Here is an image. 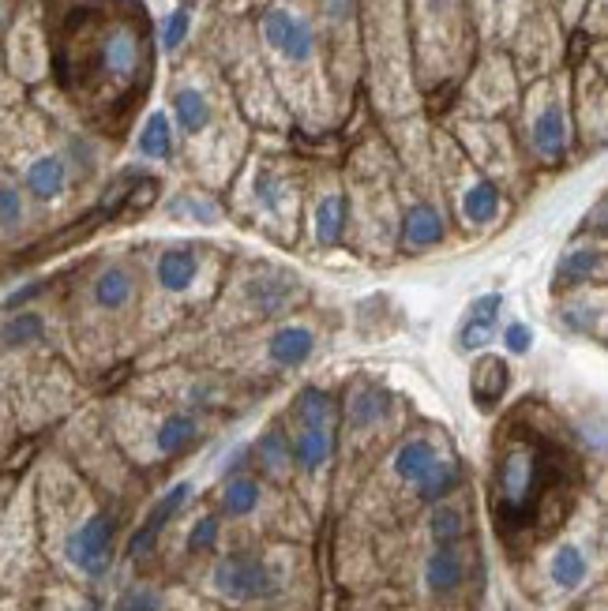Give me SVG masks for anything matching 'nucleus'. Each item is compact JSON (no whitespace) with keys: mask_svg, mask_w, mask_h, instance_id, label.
Returning a JSON list of instances; mask_svg holds the SVG:
<instances>
[{"mask_svg":"<svg viewBox=\"0 0 608 611\" xmlns=\"http://www.w3.org/2000/svg\"><path fill=\"white\" fill-rule=\"evenodd\" d=\"M349 225V203L342 192H327L316 199V214H312V233H316V244L335 247L342 244Z\"/></svg>","mask_w":608,"mask_h":611,"instance_id":"28","label":"nucleus"},{"mask_svg":"<svg viewBox=\"0 0 608 611\" xmlns=\"http://www.w3.org/2000/svg\"><path fill=\"white\" fill-rule=\"evenodd\" d=\"M252 446V465H260L263 473L271 476H286L293 470V451H290V428L282 424V420H274V424L263 428L260 435H255Z\"/></svg>","mask_w":608,"mask_h":611,"instance_id":"23","label":"nucleus"},{"mask_svg":"<svg viewBox=\"0 0 608 611\" xmlns=\"http://www.w3.org/2000/svg\"><path fill=\"white\" fill-rule=\"evenodd\" d=\"M211 586L222 600L233 604H252V600H271L279 593V575L268 559L252 556V551H230L214 562Z\"/></svg>","mask_w":608,"mask_h":611,"instance_id":"4","label":"nucleus"},{"mask_svg":"<svg viewBox=\"0 0 608 611\" xmlns=\"http://www.w3.org/2000/svg\"><path fill=\"white\" fill-rule=\"evenodd\" d=\"M319 338L308 323H282L268 338V360L282 371H297L316 357Z\"/></svg>","mask_w":608,"mask_h":611,"instance_id":"14","label":"nucleus"},{"mask_svg":"<svg viewBox=\"0 0 608 611\" xmlns=\"http://www.w3.org/2000/svg\"><path fill=\"white\" fill-rule=\"evenodd\" d=\"M338 446V428H308L297 424V432H290V451H293V470L301 473H319L331 465Z\"/></svg>","mask_w":608,"mask_h":611,"instance_id":"18","label":"nucleus"},{"mask_svg":"<svg viewBox=\"0 0 608 611\" xmlns=\"http://www.w3.org/2000/svg\"><path fill=\"white\" fill-rule=\"evenodd\" d=\"M260 499H263V484L255 481L252 473L226 476V484H222V514L226 518H249V514L260 510Z\"/></svg>","mask_w":608,"mask_h":611,"instance_id":"31","label":"nucleus"},{"mask_svg":"<svg viewBox=\"0 0 608 611\" xmlns=\"http://www.w3.org/2000/svg\"><path fill=\"white\" fill-rule=\"evenodd\" d=\"M462 476H465L462 462H454V457H440V462L429 470V476L417 484V499L429 503V507H436V503H448L451 495L462 488Z\"/></svg>","mask_w":608,"mask_h":611,"instance_id":"29","label":"nucleus"},{"mask_svg":"<svg viewBox=\"0 0 608 611\" xmlns=\"http://www.w3.org/2000/svg\"><path fill=\"white\" fill-rule=\"evenodd\" d=\"M293 420L308 428H338V402L319 387H308L293 402Z\"/></svg>","mask_w":608,"mask_h":611,"instance_id":"32","label":"nucleus"},{"mask_svg":"<svg viewBox=\"0 0 608 611\" xmlns=\"http://www.w3.org/2000/svg\"><path fill=\"white\" fill-rule=\"evenodd\" d=\"M448 236V222H443L440 207L436 203H410L402 210V222H398V244L406 252H429V247L443 244Z\"/></svg>","mask_w":608,"mask_h":611,"instance_id":"15","label":"nucleus"},{"mask_svg":"<svg viewBox=\"0 0 608 611\" xmlns=\"http://www.w3.org/2000/svg\"><path fill=\"white\" fill-rule=\"evenodd\" d=\"M244 301L260 319H274V315H286L301 301V282L286 271H260L244 282Z\"/></svg>","mask_w":608,"mask_h":611,"instance_id":"10","label":"nucleus"},{"mask_svg":"<svg viewBox=\"0 0 608 611\" xmlns=\"http://www.w3.org/2000/svg\"><path fill=\"white\" fill-rule=\"evenodd\" d=\"M218 540H222V518H218V514H203V518L188 529V551H192V556H211L218 548Z\"/></svg>","mask_w":608,"mask_h":611,"instance_id":"37","label":"nucleus"},{"mask_svg":"<svg viewBox=\"0 0 608 611\" xmlns=\"http://www.w3.org/2000/svg\"><path fill=\"white\" fill-rule=\"evenodd\" d=\"M203 278V252L196 244H169L161 247L155 263V282L166 297H188Z\"/></svg>","mask_w":608,"mask_h":611,"instance_id":"9","label":"nucleus"},{"mask_svg":"<svg viewBox=\"0 0 608 611\" xmlns=\"http://www.w3.org/2000/svg\"><path fill=\"white\" fill-rule=\"evenodd\" d=\"M492 4H507V0H492Z\"/></svg>","mask_w":608,"mask_h":611,"instance_id":"41","label":"nucleus"},{"mask_svg":"<svg viewBox=\"0 0 608 611\" xmlns=\"http://www.w3.org/2000/svg\"><path fill=\"white\" fill-rule=\"evenodd\" d=\"M56 556L72 575L102 581L117 559V514L113 510H87L83 518L64 525L56 537Z\"/></svg>","mask_w":608,"mask_h":611,"instance_id":"3","label":"nucleus"},{"mask_svg":"<svg viewBox=\"0 0 608 611\" xmlns=\"http://www.w3.org/2000/svg\"><path fill=\"white\" fill-rule=\"evenodd\" d=\"M387 409H391V390L379 387V383H357L346 394V420H349V428H357V432L376 428L379 420L387 417Z\"/></svg>","mask_w":608,"mask_h":611,"instance_id":"24","label":"nucleus"},{"mask_svg":"<svg viewBox=\"0 0 608 611\" xmlns=\"http://www.w3.org/2000/svg\"><path fill=\"white\" fill-rule=\"evenodd\" d=\"M548 578H553V586L559 593H575V589H583L586 578H590V556L572 540L559 544L553 551V559H548Z\"/></svg>","mask_w":608,"mask_h":611,"instance_id":"27","label":"nucleus"},{"mask_svg":"<svg viewBox=\"0 0 608 611\" xmlns=\"http://www.w3.org/2000/svg\"><path fill=\"white\" fill-rule=\"evenodd\" d=\"M45 334H50V323L34 308H4V315H0V352L38 349Z\"/></svg>","mask_w":608,"mask_h":611,"instance_id":"19","label":"nucleus"},{"mask_svg":"<svg viewBox=\"0 0 608 611\" xmlns=\"http://www.w3.org/2000/svg\"><path fill=\"white\" fill-rule=\"evenodd\" d=\"M500 341L511 357H526V352L534 349V330H530V323H522V319H507L500 327Z\"/></svg>","mask_w":608,"mask_h":611,"instance_id":"38","label":"nucleus"},{"mask_svg":"<svg viewBox=\"0 0 608 611\" xmlns=\"http://www.w3.org/2000/svg\"><path fill=\"white\" fill-rule=\"evenodd\" d=\"M567 143H572V124H567V105L559 94H548L537 105L534 120H530V147L541 161H564Z\"/></svg>","mask_w":608,"mask_h":611,"instance_id":"7","label":"nucleus"},{"mask_svg":"<svg viewBox=\"0 0 608 611\" xmlns=\"http://www.w3.org/2000/svg\"><path fill=\"white\" fill-rule=\"evenodd\" d=\"M252 196L260 210H268V214H282V210L290 207V180L279 173V169L271 166H260L252 177Z\"/></svg>","mask_w":608,"mask_h":611,"instance_id":"34","label":"nucleus"},{"mask_svg":"<svg viewBox=\"0 0 608 611\" xmlns=\"http://www.w3.org/2000/svg\"><path fill=\"white\" fill-rule=\"evenodd\" d=\"M199 435H203V428H199L192 409H169L155 428V451L161 457H180L199 443Z\"/></svg>","mask_w":608,"mask_h":611,"instance_id":"21","label":"nucleus"},{"mask_svg":"<svg viewBox=\"0 0 608 611\" xmlns=\"http://www.w3.org/2000/svg\"><path fill=\"white\" fill-rule=\"evenodd\" d=\"M188 499H192V484L188 481H180V484H174L161 499L155 503V507L147 510V518H144V525H139L136 533H132V540H128V559H147L150 551H155V544H158V537L166 533V525L177 518L180 510L188 507Z\"/></svg>","mask_w":608,"mask_h":611,"instance_id":"12","label":"nucleus"},{"mask_svg":"<svg viewBox=\"0 0 608 611\" xmlns=\"http://www.w3.org/2000/svg\"><path fill=\"white\" fill-rule=\"evenodd\" d=\"M470 522H465V510L454 507V503H436L429 514V533L436 548H459Z\"/></svg>","mask_w":608,"mask_h":611,"instance_id":"33","label":"nucleus"},{"mask_svg":"<svg viewBox=\"0 0 608 611\" xmlns=\"http://www.w3.org/2000/svg\"><path fill=\"white\" fill-rule=\"evenodd\" d=\"M263 42L290 69H308L319 53V38L312 19L290 4H271L263 12Z\"/></svg>","mask_w":608,"mask_h":611,"instance_id":"5","label":"nucleus"},{"mask_svg":"<svg viewBox=\"0 0 608 611\" xmlns=\"http://www.w3.org/2000/svg\"><path fill=\"white\" fill-rule=\"evenodd\" d=\"M507 387H511V368L507 360L496 357V352H478L473 357V368H470V398L481 413H496L507 398Z\"/></svg>","mask_w":608,"mask_h":611,"instance_id":"13","label":"nucleus"},{"mask_svg":"<svg viewBox=\"0 0 608 611\" xmlns=\"http://www.w3.org/2000/svg\"><path fill=\"white\" fill-rule=\"evenodd\" d=\"M556 327L567 330V334H578V338L601 341V334H605V293H594V301H590V289L564 297V304L556 308Z\"/></svg>","mask_w":608,"mask_h":611,"instance_id":"17","label":"nucleus"},{"mask_svg":"<svg viewBox=\"0 0 608 611\" xmlns=\"http://www.w3.org/2000/svg\"><path fill=\"white\" fill-rule=\"evenodd\" d=\"M440 451H436V443L432 439H424V435H413V439H406L402 446L395 451V457H391V470H395V476L402 484H421L424 476H429V470L436 462H440Z\"/></svg>","mask_w":608,"mask_h":611,"instance_id":"26","label":"nucleus"},{"mask_svg":"<svg viewBox=\"0 0 608 611\" xmlns=\"http://www.w3.org/2000/svg\"><path fill=\"white\" fill-rule=\"evenodd\" d=\"M27 225V196L12 180H0V241L15 236Z\"/></svg>","mask_w":608,"mask_h":611,"instance_id":"35","label":"nucleus"},{"mask_svg":"<svg viewBox=\"0 0 608 611\" xmlns=\"http://www.w3.org/2000/svg\"><path fill=\"white\" fill-rule=\"evenodd\" d=\"M465 586V556L462 548H432L424 559V589L432 597H454Z\"/></svg>","mask_w":608,"mask_h":611,"instance_id":"22","label":"nucleus"},{"mask_svg":"<svg viewBox=\"0 0 608 611\" xmlns=\"http://www.w3.org/2000/svg\"><path fill=\"white\" fill-rule=\"evenodd\" d=\"M567 476V454L537 428H526L522 417L503 439L496 451V470H492V499H496V518L507 529H526L537 518Z\"/></svg>","mask_w":608,"mask_h":611,"instance_id":"2","label":"nucleus"},{"mask_svg":"<svg viewBox=\"0 0 608 611\" xmlns=\"http://www.w3.org/2000/svg\"><path fill=\"white\" fill-rule=\"evenodd\" d=\"M166 210H169V214H174V218H185V222H203V225H214L218 218H222V207H218L214 199L196 196V192L177 196Z\"/></svg>","mask_w":608,"mask_h":611,"instance_id":"36","label":"nucleus"},{"mask_svg":"<svg viewBox=\"0 0 608 611\" xmlns=\"http://www.w3.org/2000/svg\"><path fill=\"white\" fill-rule=\"evenodd\" d=\"M72 169L64 155H38L23 173V196H31L34 203H61L69 196Z\"/></svg>","mask_w":608,"mask_h":611,"instance_id":"16","label":"nucleus"},{"mask_svg":"<svg viewBox=\"0 0 608 611\" xmlns=\"http://www.w3.org/2000/svg\"><path fill=\"white\" fill-rule=\"evenodd\" d=\"M161 608H166V600H161L158 589H150V586L128 589V593L113 604V611H161Z\"/></svg>","mask_w":608,"mask_h":611,"instance_id":"39","label":"nucleus"},{"mask_svg":"<svg viewBox=\"0 0 608 611\" xmlns=\"http://www.w3.org/2000/svg\"><path fill=\"white\" fill-rule=\"evenodd\" d=\"M150 34L144 15H113L106 8H80L56 38V80L75 102L125 105L144 83Z\"/></svg>","mask_w":608,"mask_h":611,"instance_id":"1","label":"nucleus"},{"mask_svg":"<svg viewBox=\"0 0 608 611\" xmlns=\"http://www.w3.org/2000/svg\"><path fill=\"white\" fill-rule=\"evenodd\" d=\"M87 297L102 315H125L139 297V278L128 263H102L87 282Z\"/></svg>","mask_w":608,"mask_h":611,"instance_id":"8","label":"nucleus"},{"mask_svg":"<svg viewBox=\"0 0 608 611\" xmlns=\"http://www.w3.org/2000/svg\"><path fill=\"white\" fill-rule=\"evenodd\" d=\"M503 293H481L470 301V308L462 312L459 330H454V352L462 357H478L496 341V334L503 327Z\"/></svg>","mask_w":608,"mask_h":611,"instance_id":"6","label":"nucleus"},{"mask_svg":"<svg viewBox=\"0 0 608 611\" xmlns=\"http://www.w3.org/2000/svg\"><path fill=\"white\" fill-rule=\"evenodd\" d=\"M214 124V105L199 87H177L174 91V128L185 131L188 139H199Z\"/></svg>","mask_w":608,"mask_h":611,"instance_id":"25","label":"nucleus"},{"mask_svg":"<svg viewBox=\"0 0 608 611\" xmlns=\"http://www.w3.org/2000/svg\"><path fill=\"white\" fill-rule=\"evenodd\" d=\"M139 155L150 158V161H169L177 155V128L166 113H150L147 124L139 128V139H136Z\"/></svg>","mask_w":608,"mask_h":611,"instance_id":"30","label":"nucleus"},{"mask_svg":"<svg viewBox=\"0 0 608 611\" xmlns=\"http://www.w3.org/2000/svg\"><path fill=\"white\" fill-rule=\"evenodd\" d=\"M500 210H503L500 185H492L489 177H470V180H465L462 192H459V214H462L465 225H473V229L492 225L500 218Z\"/></svg>","mask_w":608,"mask_h":611,"instance_id":"20","label":"nucleus"},{"mask_svg":"<svg viewBox=\"0 0 608 611\" xmlns=\"http://www.w3.org/2000/svg\"><path fill=\"white\" fill-rule=\"evenodd\" d=\"M605 278V247L601 244H578L572 252L559 255L553 271V293L572 297V293H586L590 285Z\"/></svg>","mask_w":608,"mask_h":611,"instance_id":"11","label":"nucleus"},{"mask_svg":"<svg viewBox=\"0 0 608 611\" xmlns=\"http://www.w3.org/2000/svg\"><path fill=\"white\" fill-rule=\"evenodd\" d=\"M188 31H192V15L185 12V8H177V12L166 15V23H161V45H166L169 53L180 50L185 45Z\"/></svg>","mask_w":608,"mask_h":611,"instance_id":"40","label":"nucleus"}]
</instances>
